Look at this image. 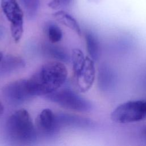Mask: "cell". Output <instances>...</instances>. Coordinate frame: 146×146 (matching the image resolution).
<instances>
[{"instance_id": "6da1fadb", "label": "cell", "mask_w": 146, "mask_h": 146, "mask_svg": "<svg viewBox=\"0 0 146 146\" xmlns=\"http://www.w3.org/2000/svg\"><path fill=\"white\" fill-rule=\"evenodd\" d=\"M67 75V69L62 62L54 60L44 63L27 79L31 94L47 95L58 90L64 83Z\"/></svg>"}, {"instance_id": "7a4b0ae2", "label": "cell", "mask_w": 146, "mask_h": 146, "mask_svg": "<svg viewBox=\"0 0 146 146\" xmlns=\"http://www.w3.org/2000/svg\"><path fill=\"white\" fill-rule=\"evenodd\" d=\"M6 132L10 140L21 144H30L36 141V130L27 111L20 109L8 118Z\"/></svg>"}, {"instance_id": "3957f363", "label": "cell", "mask_w": 146, "mask_h": 146, "mask_svg": "<svg viewBox=\"0 0 146 146\" xmlns=\"http://www.w3.org/2000/svg\"><path fill=\"white\" fill-rule=\"evenodd\" d=\"M111 119L120 124L146 119V100H132L120 104L111 112Z\"/></svg>"}, {"instance_id": "277c9868", "label": "cell", "mask_w": 146, "mask_h": 146, "mask_svg": "<svg viewBox=\"0 0 146 146\" xmlns=\"http://www.w3.org/2000/svg\"><path fill=\"white\" fill-rule=\"evenodd\" d=\"M46 96L50 101L66 109L78 112H88L92 108V104L88 100L70 89L58 90Z\"/></svg>"}, {"instance_id": "5b68a950", "label": "cell", "mask_w": 146, "mask_h": 146, "mask_svg": "<svg viewBox=\"0 0 146 146\" xmlns=\"http://www.w3.org/2000/svg\"><path fill=\"white\" fill-rule=\"evenodd\" d=\"M1 5L10 23L12 37L15 42H18L23 33V11L17 0H1Z\"/></svg>"}, {"instance_id": "8992f818", "label": "cell", "mask_w": 146, "mask_h": 146, "mask_svg": "<svg viewBox=\"0 0 146 146\" xmlns=\"http://www.w3.org/2000/svg\"><path fill=\"white\" fill-rule=\"evenodd\" d=\"M2 94L7 101L13 104H21L33 96L30 93L27 79H25L7 84L3 87Z\"/></svg>"}, {"instance_id": "52a82bcc", "label": "cell", "mask_w": 146, "mask_h": 146, "mask_svg": "<svg viewBox=\"0 0 146 146\" xmlns=\"http://www.w3.org/2000/svg\"><path fill=\"white\" fill-rule=\"evenodd\" d=\"M75 76L79 91L82 92L88 91L92 87L95 78L94 60L86 56L82 69Z\"/></svg>"}, {"instance_id": "ba28073f", "label": "cell", "mask_w": 146, "mask_h": 146, "mask_svg": "<svg viewBox=\"0 0 146 146\" xmlns=\"http://www.w3.org/2000/svg\"><path fill=\"white\" fill-rule=\"evenodd\" d=\"M36 124L39 131L47 136L53 135L59 129L56 116L49 108H45L40 112L36 118Z\"/></svg>"}, {"instance_id": "9c48e42d", "label": "cell", "mask_w": 146, "mask_h": 146, "mask_svg": "<svg viewBox=\"0 0 146 146\" xmlns=\"http://www.w3.org/2000/svg\"><path fill=\"white\" fill-rule=\"evenodd\" d=\"M53 15L57 21L73 30L78 35H81V29L78 22L71 15L64 11L60 10L55 13Z\"/></svg>"}, {"instance_id": "30bf717a", "label": "cell", "mask_w": 146, "mask_h": 146, "mask_svg": "<svg viewBox=\"0 0 146 146\" xmlns=\"http://www.w3.org/2000/svg\"><path fill=\"white\" fill-rule=\"evenodd\" d=\"M44 50L46 54L56 60L67 63L70 59V57L67 51L63 47L52 44H47L45 45Z\"/></svg>"}, {"instance_id": "8fae6325", "label": "cell", "mask_w": 146, "mask_h": 146, "mask_svg": "<svg viewBox=\"0 0 146 146\" xmlns=\"http://www.w3.org/2000/svg\"><path fill=\"white\" fill-rule=\"evenodd\" d=\"M85 39L90 58L94 60H97L100 55V47L97 38L92 33L87 32L85 34Z\"/></svg>"}, {"instance_id": "7c38bea8", "label": "cell", "mask_w": 146, "mask_h": 146, "mask_svg": "<svg viewBox=\"0 0 146 146\" xmlns=\"http://www.w3.org/2000/svg\"><path fill=\"white\" fill-rule=\"evenodd\" d=\"M71 58L72 62L73 71L75 76L82 69L84 64L86 57H84V54L80 49L75 48L72 50Z\"/></svg>"}, {"instance_id": "4fadbf2b", "label": "cell", "mask_w": 146, "mask_h": 146, "mask_svg": "<svg viewBox=\"0 0 146 146\" xmlns=\"http://www.w3.org/2000/svg\"><path fill=\"white\" fill-rule=\"evenodd\" d=\"M29 19L33 18L38 10L39 0H20Z\"/></svg>"}, {"instance_id": "5bb4252c", "label": "cell", "mask_w": 146, "mask_h": 146, "mask_svg": "<svg viewBox=\"0 0 146 146\" xmlns=\"http://www.w3.org/2000/svg\"><path fill=\"white\" fill-rule=\"evenodd\" d=\"M1 64L2 68L6 71H11L17 68L23 67L25 66V62L22 59L14 56H10L7 58V59H5L4 61L2 60Z\"/></svg>"}, {"instance_id": "9a60e30c", "label": "cell", "mask_w": 146, "mask_h": 146, "mask_svg": "<svg viewBox=\"0 0 146 146\" xmlns=\"http://www.w3.org/2000/svg\"><path fill=\"white\" fill-rule=\"evenodd\" d=\"M47 35L51 43H56L59 42L63 36L60 28L55 24H50L47 28Z\"/></svg>"}, {"instance_id": "2e32d148", "label": "cell", "mask_w": 146, "mask_h": 146, "mask_svg": "<svg viewBox=\"0 0 146 146\" xmlns=\"http://www.w3.org/2000/svg\"><path fill=\"white\" fill-rule=\"evenodd\" d=\"M72 1L73 0H51L48 5L54 10H58L68 6Z\"/></svg>"}, {"instance_id": "e0dca14e", "label": "cell", "mask_w": 146, "mask_h": 146, "mask_svg": "<svg viewBox=\"0 0 146 146\" xmlns=\"http://www.w3.org/2000/svg\"><path fill=\"white\" fill-rule=\"evenodd\" d=\"M4 112V107L2 104V103L0 102V116L3 115Z\"/></svg>"}, {"instance_id": "ac0fdd59", "label": "cell", "mask_w": 146, "mask_h": 146, "mask_svg": "<svg viewBox=\"0 0 146 146\" xmlns=\"http://www.w3.org/2000/svg\"><path fill=\"white\" fill-rule=\"evenodd\" d=\"M3 59V54H2V52L1 51V50H0V64H1V63L2 62V61Z\"/></svg>"}]
</instances>
